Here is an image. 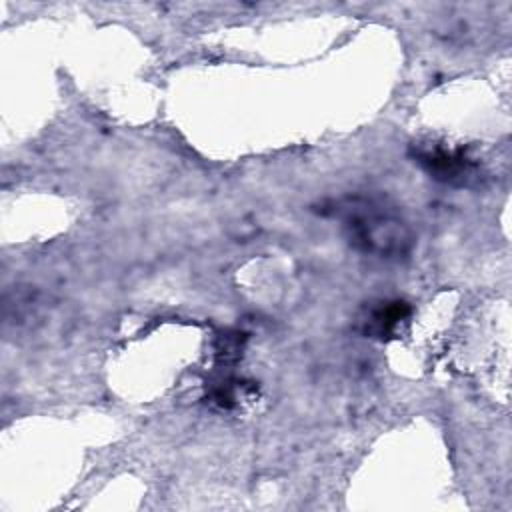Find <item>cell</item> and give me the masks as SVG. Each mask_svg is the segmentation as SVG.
<instances>
[{
	"instance_id": "obj_1",
	"label": "cell",
	"mask_w": 512,
	"mask_h": 512,
	"mask_svg": "<svg viewBox=\"0 0 512 512\" xmlns=\"http://www.w3.org/2000/svg\"><path fill=\"white\" fill-rule=\"evenodd\" d=\"M340 222L346 242L378 260H402L412 252L414 232L400 208L376 194H346L324 210Z\"/></svg>"
},
{
	"instance_id": "obj_2",
	"label": "cell",
	"mask_w": 512,
	"mask_h": 512,
	"mask_svg": "<svg viewBox=\"0 0 512 512\" xmlns=\"http://www.w3.org/2000/svg\"><path fill=\"white\" fill-rule=\"evenodd\" d=\"M412 160L430 178L450 186H470L480 176L478 164L462 148H450L446 144H414Z\"/></svg>"
},
{
	"instance_id": "obj_3",
	"label": "cell",
	"mask_w": 512,
	"mask_h": 512,
	"mask_svg": "<svg viewBox=\"0 0 512 512\" xmlns=\"http://www.w3.org/2000/svg\"><path fill=\"white\" fill-rule=\"evenodd\" d=\"M410 316V306L404 300H380L362 316V332L370 338H390Z\"/></svg>"
}]
</instances>
